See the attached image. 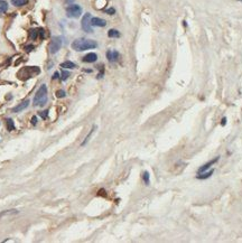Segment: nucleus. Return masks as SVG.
Returning <instances> with one entry per match:
<instances>
[{
	"instance_id": "f257e3e1",
	"label": "nucleus",
	"mask_w": 242,
	"mask_h": 243,
	"mask_svg": "<svg viewBox=\"0 0 242 243\" xmlns=\"http://www.w3.org/2000/svg\"><path fill=\"white\" fill-rule=\"evenodd\" d=\"M98 47V43L93 39L79 38L72 43V48L76 52H83L87 49H93Z\"/></svg>"
},
{
	"instance_id": "f03ea898",
	"label": "nucleus",
	"mask_w": 242,
	"mask_h": 243,
	"mask_svg": "<svg viewBox=\"0 0 242 243\" xmlns=\"http://www.w3.org/2000/svg\"><path fill=\"white\" fill-rule=\"evenodd\" d=\"M46 102H47V86L45 84H42L34 97V105L35 107H44Z\"/></svg>"
},
{
	"instance_id": "7ed1b4c3",
	"label": "nucleus",
	"mask_w": 242,
	"mask_h": 243,
	"mask_svg": "<svg viewBox=\"0 0 242 243\" xmlns=\"http://www.w3.org/2000/svg\"><path fill=\"white\" fill-rule=\"evenodd\" d=\"M62 37L61 36H55V37H53V39L51 40L49 43V53L51 54H56V53L59 52L61 47H62Z\"/></svg>"
},
{
	"instance_id": "20e7f679",
	"label": "nucleus",
	"mask_w": 242,
	"mask_h": 243,
	"mask_svg": "<svg viewBox=\"0 0 242 243\" xmlns=\"http://www.w3.org/2000/svg\"><path fill=\"white\" fill-rule=\"evenodd\" d=\"M82 14V8L79 5H71L66 9V15L69 18H79Z\"/></svg>"
},
{
	"instance_id": "39448f33",
	"label": "nucleus",
	"mask_w": 242,
	"mask_h": 243,
	"mask_svg": "<svg viewBox=\"0 0 242 243\" xmlns=\"http://www.w3.org/2000/svg\"><path fill=\"white\" fill-rule=\"evenodd\" d=\"M91 14H85L81 20V27L85 33H93V29L91 28Z\"/></svg>"
},
{
	"instance_id": "423d86ee",
	"label": "nucleus",
	"mask_w": 242,
	"mask_h": 243,
	"mask_svg": "<svg viewBox=\"0 0 242 243\" xmlns=\"http://www.w3.org/2000/svg\"><path fill=\"white\" fill-rule=\"evenodd\" d=\"M220 160V157H216V158H214V159H211L208 163L204 164V165H202V166L198 168V170H197V174H201V173H204V171H206V170H208L210 168H211L214 164H216Z\"/></svg>"
},
{
	"instance_id": "0eeeda50",
	"label": "nucleus",
	"mask_w": 242,
	"mask_h": 243,
	"mask_svg": "<svg viewBox=\"0 0 242 243\" xmlns=\"http://www.w3.org/2000/svg\"><path fill=\"white\" fill-rule=\"evenodd\" d=\"M28 105H29V101L26 100V101H23L21 103H19L18 105H16L15 108L11 109V112H14V113H18V112H21L23 110L27 108Z\"/></svg>"
},
{
	"instance_id": "6e6552de",
	"label": "nucleus",
	"mask_w": 242,
	"mask_h": 243,
	"mask_svg": "<svg viewBox=\"0 0 242 243\" xmlns=\"http://www.w3.org/2000/svg\"><path fill=\"white\" fill-rule=\"evenodd\" d=\"M107 25V21L102 18L93 17L91 18V26H97V27H104Z\"/></svg>"
},
{
	"instance_id": "1a4fd4ad",
	"label": "nucleus",
	"mask_w": 242,
	"mask_h": 243,
	"mask_svg": "<svg viewBox=\"0 0 242 243\" xmlns=\"http://www.w3.org/2000/svg\"><path fill=\"white\" fill-rule=\"evenodd\" d=\"M98 59V55L95 53H89L83 57V62L85 63H94Z\"/></svg>"
},
{
	"instance_id": "9d476101",
	"label": "nucleus",
	"mask_w": 242,
	"mask_h": 243,
	"mask_svg": "<svg viewBox=\"0 0 242 243\" xmlns=\"http://www.w3.org/2000/svg\"><path fill=\"white\" fill-rule=\"evenodd\" d=\"M119 57V53L117 51H108L107 52V58L110 62H116Z\"/></svg>"
},
{
	"instance_id": "9b49d317",
	"label": "nucleus",
	"mask_w": 242,
	"mask_h": 243,
	"mask_svg": "<svg viewBox=\"0 0 242 243\" xmlns=\"http://www.w3.org/2000/svg\"><path fill=\"white\" fill-rule=\"evenodd\" d=\"M214 174V170L211 169L210 171H204V173H201V174H197L196 178L197 179H201V181H203V179H206V178H210Z\"/></svg>"
},
{
	"instance_id": "f8f14e48",
	"label": "nucleus",
	"mask_w": 242,
	"mask_h": 243,
	"mask_svg": "<svg viewBox=\"0 0 242 243\" xmlns=\"http://www.w3.org/2000/svg\"><path fill=\"white\" fill-rule=\"evenodd\" d=\"M16 214H18L17 210H9V211H4V212L0 213V219H1V217H5V216L16 215Z\"/></svg>"
},
{
	"instance_id": "ddd939ff",
	"label": "nucleus",
	"mask_w": 242,
	"mask_h": 243,
	"mask_svg": "<svg viewBox=\"0 0 242 243\" xmlns=\"http://www.w3.org/2000/svg\"><path fill=\"white\" fill-rule=\"evenodd\" d=\"M61 67H62V69H75L76 64L71 62V61H66V62H63L62 64H61Z\"/></svg>"
},
{
	"instance_id": "4468645a",
	"label": "nucleus",
	"mask_w": 242,
	"mask_h": 243,
	"mask_svg": "<svg viewBox=\"0 0 242 243\" xmlns=\"http://www.w3.org/2000/svg\"><path fill=\"white\" fill-rule=\"evenodd\" d=\"M108 36L110 38H117V37H120V33L117 29H110V30L108 31Z\"/></svg>"
},
{
	"instance_id": "2eb2a0df",
	"label": "nucleus",
	"mask_w": 242,
	"mask_h": 243,
	"mask_svg": "<svg viewBox=\"0 0 242 243\" xmlns=\"http://www.w3.org/2000/svg\"><path fill=\"white\" fill-rule=\"evenodd\" d=\"M95 129H97V125H93V128L91 129V131L89 132V133H87V137H85V139H84V141H83V143H82V146H85V145H87V141L90 140V138H91V136H92V133H93V132L95 131Z\"/></svg>"
},
{
	"instance_id": "dca6fc26",
	"label": "nucleus",
	"mask_w": 242,
	"mask_h": 243,
	"mask_svg": "<svg viewBox=\"0 0 242 243\" xmlns=\"http://www.w3.org/2000/svg\"><path fill=\"white\" fill-rule=\"evenodd\" d=\"M28 2V0H11V4L16 6V7H20V6H24Z\"/></svg>"
},
{
	"instance_id": "f3484780",
	"label": "nucleus",
	"mask_w": 242,
	"mask_h": 243,
	"mask_svg": "<svg viewBox=\"0 0 242 243\" xmlns=\"http://www.w3.org/2000/svg\"><path fill=\"white\" fill-rule=\"evenodd\" d=\"M142 181H144L145 185H149V183H150V175H149L148 171H144L142 173Z\"/></svg>"
},
{
	"instance_id": "a211bd4d",
	"label": "nucleus",
	"mask_w": 242,
	"mask_h": 243,
	"mask_svg": "<svg viewBox=\"0 0 242 243\" xmlns=\"http://www.w3.org/2000/svg\"><path fill=\"white\" fill-rule=\"evenodd\" d=\"M8 9V4L6 1H0V14L6 12Z\"/></svg>"
},
{
	"instance_id": "6ab92c4d",
	"label": "nucleus",
	"mask_w": 242,
	"mask_h": 243,
	"mask_svg": "<svg viewBox=\"0 0 242 243\" xmlns=\"http://www.w3.org/2000/svg\"><path fill=\"white\" fill-rule=\"evenodd\" d=\"M6 121H7V128H8V131H12V130H15L14 121H12L11 119H7Z\"/></svg>"
},
{
	"instance_id": "aec40b11",
	"label": "nucleus",
	"mask_w": 242,
	"mask_h": 243,
	"mask_svg": "<svg viewBox=\"0 0 242 243\" xmlns=\"http://www.w3.org/2000/svg\"><path fill=\"white\" fill-rule=\"evenodd\" d=\"M29 36H30V38L33 39V40H35V39L38 37V30H36V29H31V30L29 31Z\"/></svg>"
},
{
	"instance_id": "412c9836",
	"label": "nucleus",
	"mask_w": 242,
	"mask_h": 243,
	"mask_svg": "<svg viewBox=\"0 0 242 243\" xmlns=\"http://www.w3.org/2000/svg\"><path fill=\"white\" fill-rule=\"evenodd\" d=\"M69 72H67V71H63L61 79H62L63 81H66L67 79H69Z\"/></svg>"
},
{
	"instance_id": "4be33fe9",
	"label": "nucleus",
	"mask_w": 242,
	"mask_h": 243,
	"mask_svg": "<svg viewBox=\"0 0 242 243\" xmlns=\"http://www.w3.org/2000/svg\"><path fill=\"white\" fill-rule=\"evenodd\" d=\"M66 94H65V91L63 90H59L57 92H56V97H59V99H61V97H64Z\"/></svg>"
},
{
	"instance_id": "5701e85b",
	"label": "nucleus",
	"mask_w": 242,
	"mask_h": 243,
	"mask_svg": "<svg viewBox=\"0 0 242 243\" xmlns=\"http://www.w3.org/2000/svg\"><path fill=\"white\" fill-rule=\"evenodd\" d=\"M39 115H41V117H42L44 120H45V119H47V118H48V110H46V111H41V112H39Z\"/></svg>"
},
{
	"instance_id": "b1692460",
	"label": "nucleus",
	"mask_w": 242,
	"mask_h": 243,
	"mask_svg": "<svg viewBox=\"0 0 242 243\" xmlns=\"http://www.w3.org/2000/svg\"><path fill=\"white\" fill-rule=\"evenodd\" d=\"M105 12L109 15H114L116 14V10H114V8H109V9H107L105 10Z\"/></svg>"
},
{
	"instance_id": "393cba45",
	"label": "nucleus",
	"mask_w": 242,
	"mask_h": 243,
	"mask_svg": "<svg viewBox=\"0 0 242 243\" xmlns=\"http://www.w3.org/2000/svg\"><path fill=\"white\" fill-rule=\"evenodd\" d=\"M38 34L41 35V38H45V31H44V29H39Z\"/></svg>"
},
{
	"instance_id": "a878e982",
	"label": "nucleus",
	"mask_w": 242,
	"mask_h": 243,
	"mask_svg": "<svg viewBox=\"0 0 242 243\" xmlns=\"http://www.w3.org/2000/svg\"><path fill=\"white\" fill-rule=\"evenodd\" d=\"M37 121H38V119H37V117H36V115H34V117H33V118H31V125H36V123H37Z\"/></svg>"
},
{
	"instance_id": "bb28decb",
	"label": "nucleus",
	"mask_w": 242,
	"mask_h": 243,
	"mask_svg": "<svg viewBox=\"0 0 242 243\" xmlns=\"http://www.w3.org/2000/svg\"><path fill=\"white\" fill-rule=\"evenodd\" d=\"M25 49H26V52H30L31 49H34V46H33V45H27L26 47H25Z\"/></svg>"
},
{
	"instance_id": "cd10ccee",
	"label": "nucleus",
	"mask_w": 242,
	"mask_h": 243,
	"mask_svg": "<svg viewBox=\"0 0 242 243\" xmlns=\"http://www.w3.org/2000/svg\"><path fill=\"white\" fill-rule=\"evenodd\" d=\"M59 77V72H55V74L53 75V80H57Z\"/></svg>"
},
{
	"instance_id": "c85d7f7f",
	"label": "nucleus",
	"mask_w": 242,
	"mask_h": 243,
	"mask_svg": "<svg viewBox=\"0 0 242 243\" xmlns=\"http://www.w3.org/2000/svg\"><path fill=\"white\" fill-rule=\"evenodd\" d=\"M226 125V118H223L221 121V125Z\"/></svg>"
},
{
	"instance_id": "c756f323",
	"label": "nucleus",
	"mask_w": 242,
	"mask_h": 243,
	"mask_svg": "<svg viewBox=\"0 0 242 243\" xmlns=\"http://www.w3.org/2000/svg\"><path fill=\"white\" fill-rule=\"evenodd\" d=\"M72 1H74V0H65V2H67V4H69V2H72Z\"/></svg>"
},
{
	"instance_id": "7c9ffc66",
	"label": "nucleus",
	"mask_w": 242,
	"mask_h": 243,
	"mask_svg": "<svg viewBox=\"0 0 242 243\" xmlns=\"http://www.w3.org/2000/svg\"><path fill=\"white\" fill-rule=\"evenodd\" d=\"M239 1H242V0H239Z\"/></svg>"
}]
</instances>
